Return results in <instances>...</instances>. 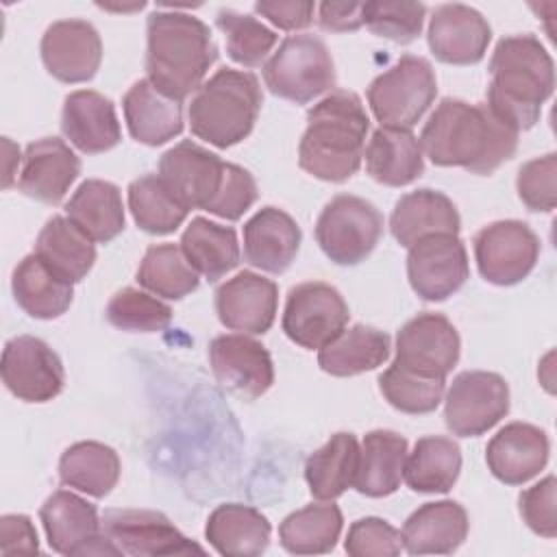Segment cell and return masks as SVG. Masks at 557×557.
I'll return each mask as SVG.
<instances>
[{"mask_svg":"<svg viewBox=\"0 0 557 557\" xmlns=\"http://www.w3.org/2000/svg\"><path fill=\"white\" fill-rule=\"evenodd\" d=\"M318 22L331 33H350L363 24V2H322Z\"/></svg>","mask_w":557,"mask_h":557,"instance_id":"53","label":"cell"},{"mask_svg":"<svg viewBox=\"0 0 557 557\" xmlns=\"http://www.w3.org/2000/svg\"><path fill=\"white\" fill-rule=\"evenodd\" d=\"M270 533V520L259 509L242 503L218 505L205 524V537L226 557H257L265 553Z\"/></svg>","mask_w":557,"mask_h":557,"instance_id":"29","label":"cell"},{"mask_svg":"<svg viewBox=\"0 0 557 557\" xmlns=\"http://www.w3.org/2000/svg\"><path fill=\"white\" fill-rule=\"evenodd\" d=\"M128 209L135 224L150 235L174 233L189 213L159 174L139 176L128 185Z\"/></svg>","mask_w":557,"mask_h":557,"instance_id":"42","label":"cell"},{"mask_svg":"<svg viewBox=\"0 0 557 557\" xmlns=\"http://www.w3.org/2000/svg\"><path fill=\"white\" fill-rule=\"evenodd\" d=\"M276 283L250 270L235 274L215 289V313L231 331L263 335L276 318Z\"/></svg>","mask_w":557,"mask_h":557,"instance_id":"20","label":"cell"},{"mask_svg":"<svg viewBox=\"0 0 557 557\" xmlns=\"http://www.w3.org/2000/svg\"><path fill=\"white\" fill-rule=\"evenodd\" d=\"M370 117L355 91L337 89L307 111L298 144V165L329 183H344L363 161Z\"/></svg>","mask_w":557,"mask_h":557,"instance_id":"4","label":"cell"},{"mask_svg":"<svg viewBox=\"0 0 557 557\" xmlns=\"http://www.w3.org/2000/svg\"><path fill=\"white\" fill-rule=\"evenodd\" d=\"M257 196L259 191L252 174L242 165L226 163L220 189L205 211L224 220H239L255 205Z\"/></svg>","mask_w":557,"mask_h":557,"instance_id":"49","label":"cell"},{"mask_svg":"<svg viewBox=\"0 0 557 557\" xmlns=\"http://www.w3.org/2000/svg\"><path fill=\"white\" fill-rule=\"evenodd\" d=\"M422 2H363V24L376 37L396 44H411L424 24Z\"/></svg>","mask_w":557,"mask_h":557,"instance_id":"46","label":"cell"},{"mask_svg":"<svg viewBox=\"0 0 557 557\" xmlns=\"http://www.w3.org/2000/svg\"><path fill=\"white\" fill-rule=\"evenodd\" d=\"M124 120L133 139L161 146L183 133V107L161 94L148 78H139L122 100Z\"/></svg>","mask_w":557,"mask_h":557,"instance_id":"28","label":"cell"},{"mask_svg":"<svg viewBox=\"0 0 557 557\" xmlns=\"http://www.w3.org/2000/svg\"><path fill=\"white\" fill-rule=\"evenodd\" d=\"M348 318V305L333 285L309 281L289 289L281 324L294 344L320 350L346 329Z\"/></svg>","mask_w":557,"mask_h":557,"instance_id":"10","label":"cell"},{"mask_svg":"<svg viewBox=\"0 0 557 557\" xmlns=\"http://www.w3.org/2000/svg\"><path fill=\"white\" fill-rule=\"evenodd\" d=\"M479 274L498 287L520 283L531 274L540 257V239L520 220H498L474 235Z\"/></svg>","mask_w":557,"mask_h":557,"instance_id":"11","label":"cell"},{"mask_svg":"<svg viewBox=\"0 0 557 557\" xmlns=\"http://www.w3.org/2000/svg\"><path fill=\"white\" fill-rule=\"evenodd\" d=\"M468 513L457 500L424 503L403 524V548L409 555H450L468 535Z\"/></svg>","mask_w":557,"mask_h":557,"instance_id":"26","label":"cell"},{"mask_svg":"<svg viewBox=\"0 0 557 557\" xmlns=\"http://www.w3.org/2000/svg\"><path fill=\"white\" fill-rule=\"evenodd\" d=\"M104 315L109 324L131 333H159L172 322L170 305L137 287L120 289L109 300Z\"/></svg>","mask_w":557,"mask_h":557,"instance_id":"45","label":"cell"},{"mask_svg":"<svg viewBox=\"0 0 557 557\" xmlns=\"http://www.w3.org/2000/svg\"><path fill=\"white\" fill-rule=\"evenodd\" d=\"M461 448L450 437L426 435L407 453L405 483L420 494H446L459 476Z\"/></svg>","mask_w":557,"mask_h":557,"instance_id":"36","label":"cell"},{"mask_svg":"<svg viewBox=\"0 0 557 557\" xmlns=\"http://www.w3.org/2000/svg\"><path fill=\"white\" fill-rule=\"evenodd\" d=\"M146 35L148 81L178 102L196 94L218 59L209 26L189 13L157 9L148 15Z\"/></svg>","mask_w":557,"mask_h":557,"instance_id":"3","label":"cell"},{"mask_svg":"<svg viewBox=\"0 0 557 557\" xmlns=\"http://www.w3.org/2000/svg\"><path fill=\"white\" fill-rule=\"evenodd\" d=\"M117 453L100 442H76L59 459V479L94 498H104L120 479Z\"/></svg>","mask_w":557,"mask_h":557,"instance_id":"39","label":"cell"},{"mask_svg":"<svg viewBox=\"0 0 557 557\" xmlns=\"http://www.w3.org/2000/svg\"><path fill=\"white\" fill-rule=\"evenodd\" d=\"M389 335L368 324L342 329L318 350V366L331 376H355L383 366L389 357Z\"/></svg>","mask_w":557,"mask_h":557,"instance_id":"33","label":"cell"},{"mask_svg":"<svg viewBox=\"0 0 557 557\" xmlns=\"http://www.w3.org/2000/svg\"><path fill=\"white\" fill-rule=\"evenodd\" d=\"M81 174V159L59 137H41L26 146L17 187L28 198L57 205Z\"/></svg>","mask_w":557,"mask_h":557,"instance_id":"22","label":"cell"},{"mask_svg":"<svg viewBox=\"0 0 557 557\" xmlns=\"http://www.w3.org/2000/svg\"><path fill=\"white\" fill-rule=\"evenodd\" d=\"M555 89V65L535 35L503 37L490 59L487 107L516 133L535 126Z\"/></svg>","mask_w":557,"mask_h":557,"instance_id":"2","label":"cell"},{"mask_svg":"<svg viewBox=\"0 0 557 557\" xmlns=\"http://www.w3.org/2000/svg\"><path fill=\"white\" fill-rule=\"evenodd\" d=\"M344 518L333 503H311L278 524L281 546L292 555H322L335 548Z\"/></svg>","mask_w":557,"mask_h":557,"instance_id":"40","label":"cell"},{"mask_svg":"<svg viewBox=\"0 0 557 557\" xmlns=\"http://www.w3.org/2000/svg\"><path fill=\"white\" fill-rule=\"evenodd\" d=\"M516 189L527 209L540 213L553 211L557 205V154L548 152L527 161L518 172Z\"/></svg>","mask_w":557,"mask_h":557,"instance_id":"47","label":"cell"},{"mask_svg":"<svg viewBox=\"0 0 557 557\" xmlns=\"http://www.w3.org/2000/svg\"><path fill=\"white\" fill-rule=\"evenodd\" d=\"M104 535L122 555L161 557L205 553L202 546L185 537L174 522L152 509H107L102 513Z\"/></svg>","mask_w":557,"mask_h":557,"instance_id":"15","label":"cell"},{"mask_svg":"<svg viewBox=\"0 0 557 557\" xmlns=\"http://www.w3.org/2000/svg\"><path fill=\"white\" fill-rule=\"evenodd\" d=\"M0 553H39L37 531L28 516L7 513L0 518Z\"/></svg>","mask_w":557,"mask_h":557,"instance_id":"52","label":"cell"},{"mask_svg":"<svg viewBox=\"0 0 557 557\" xmlns=\"http://www.w3.org/2000/svg\"><path fill=\"white\" fill-rule=\"evenodd\" d=\"M509 411V387L496 372L468 370L453 379L444 398V422L459 437H476Z\"/></svg>","mask_w":557,"mask_h":557,"instance_id":"9","label":"cell"},{"mask_svg":"<svg viewBox=\"0 0 557 557\" xmlns=\"http://www.w3.org/2000/svg\"><path fill=\"white\" fill-rule=\"evenodd\" d=\"M302 242L296 220L276 207L259 209L244 224V259L263 272H285Z\"/></svg>","mask_w":557,"mask_h":557,"instance_id":"25","label":"cell"},{"mask_svg":"<svg viewBox=\"0 0 557 557\" xmlns=\"http://www.w3.org/2000/svg\"><path fill=\"white\" fill-rule=\"evenodd\" d=\"M446 379L426 376L392 363L379 376V389L383 398L403 413H431L444 398Z\"/></svg>","mask_w":557,"mask_h":557,"instance_id":"43","label":"cell"},{"mask_svg":"<svg viewBox=\"0 0 557 557\" xmlns=\"http://www.w3.org/2000/svg\"><path fill=\"white\" fill-rule=\"evenodd\" d=\"M74 283L54 274L35 252L26 255L13 270L11 289L15 302L37 320L63 315L74 300Z\"/></svg>","mask_w":557,"mask_h":557,"instance_id":"32","label":"cell"},{"mask_svg":"<svg viewBox=\"0 0 557 557\" xmlns=\"http://www.w3.org/2000/svg\"><path fill=\"white\" fill-rule=\"evenodd\" d=\"M181 250L194 270L209 283L222 278L239 263V242L231 226L194 218L181 235Z\"/></svg>","mask_w":557,"mask_h":557,"instance_id":"38","label":"cell"},{"mask_svg":"<svg viewBox=\"0 0 557 557\" xmlns=\"http://www.w3.org/2000/svg\"><path fill=\"white\" fill-rule=\"evenodd\" d=\"M261 104L263 96L255 74L222 67L191 96L189 128L215 148H231L252 133Z\"/></svg>","mask_w":557,"mask_h":557,"instance_id":"5","label":"cell"},{"mask_svg":"<svg viewBox=\"0 0 557 557\" xmlns=\"http://www.w3.org/2000/svg\"><path fill=\"white\" fill-rule=\"evenodd\" d=\"M459 333L442 313H418L405 322L396 335L394 363L426 374L446 379L459 361Z\"/></svg>","mask_w":557,"mask_h":557,"instance_id":"16","label":"cell"},{"mask_svg":"<svg viewBox=\"0 0 557 557\" xmlns=\"http://www.w3.org/2000/svg\"><path fill=\"white\" fill-rule=\"evenodd\" d=\"M41 61L61 83L91 81L102 61V41L87 20L52 22L41 37Z\"/></svg>","mask_w":557,"mask_h":557,"instance_id":"18","label":"cell"},{"mask_svg":"<svg viewBox=\"0 0 557 557\" xmlns=\"http://www.w3.org/2000/svg\"><path fill=\"white\" fill-rule=\"evenodd\" d=\"M61 131L85 154H98L115 148L122 139L113 102L94 91H72L63 100Z\"/></svg>","mask_w":557,"mask_h":557,"instance_id":"24","label":"cell"},{"mask_svg":"<svg viewBox=\"0 0 557 557\" xmlns=\"http://www.w3.org/2000/svg\"><path fill=\"white\" fill-rule=\"evenodd\" d=\"M224 165L218 154L183 139L161 154L159 176L187 209H207L220 189Z\"/></svg>","mask_w":557,"mask_h":557,"instance_id":"19","label":"cell"},{"mask_svg":"<svg viewBox=\"0 0 557 557\" xmlns=\"http://www.w3.org/2000/svg\"><path fill=\"white\" fill-rule=\"evenodd\" d=\"M265 87L289 102L307 104L335 85V65L320 37L292 35L263 63Z\"/></svg>","mask_w":557,"mask_h":557,"instance_id":"7","label":"cell"},{"mask_svg":"<svg viewBox=\"0 0 557 557\" xmlns=\"http://www.w3.org/2000/svg\"><path fill=\"white\" fill-rule=\"evenodd\" d=\"M65 215L98 244H109L124 231V205L117 185L87 178L65 202Z\"/></svg>","mask_w":557,"mask_h":557,"instance_id":"34","label":"cell"},{"mask_svg":"<svg viewBox=\"0 0 557 557\" xmlns=\"http://www.w3.org/2000/svg\"><path fill=\"white\" fill-rule=\"evenodd\" d=\"M426 39L437 61L448 65H474L487 52L492 28L476 9L453 2L433 11Z\"/></svg>","mask_w":557,"mask_h":557,"instance_id":"21","label":"cell"},{"mask_svg":"<svg viewBox=\"0 0 557 557\" xmlns=\"http://www.w3.org/2000/svg\"><path fill=\"white\" fill-rule=\"evenodd\" d=\"M215 26L226 39L228 57L244 67H257L265 63L278 39V35L257 17L237 13L233 9H220L215 15Z\"/></svg>","mask_w":557,"mask_h":557,"instance_id":"44","label":"cell"},{"mask_svg":"<svg viewBox=\"0 0 557 557\" xmlns=\"http://www.w3.org/2000/svg\"><path fill=\"white\" fill-rule=\"evenodd\" d=\"M2 146H4V152H7V165H4V178H2V187H9L11 185V181H13V168H11V163L13 161H20V150L15 152V154H11L13 150H15V144L13 141H9V137H4L2 139Z\"/></svg>","mask_w":557,"mask_h":557,"instance_id":"54","label":"cell"},{"mask_svg":"<svg viewBox=\"0 0 557 557\" xmlns=\"http://www.w3.org/2000/svg\"><path fill=\"white\" fill-rule=\"evenodd\" d=\"M437 96V78L422 57L403 54L368 87V104L381 126L409 131Z\"/></svg>","mask_w":557,"mask_h":557,"instance_id":"6","label":"cell"},{"mask_svg":"<svg viewBox=\"0 0 557 557\" xmlns=\"http://www.w3.org/2000/svg\"><path fill=\"white\" fill-rule=\"evenodd\" d=\"M459 228L461 218L453 200L429 187L400 196L389 218V231L405 248L429 235H459Z\"/></svg>","mask_w":557,"mask_h":557,"instance_id":"27","label":"cell"},{"mask_svg":"<svg viewBox=\"0 0 557 557\" xmlns=\"http://www.w3.org/2000/svg\"><path fill=\"white\" fill-rule=\"evenodd\" d=\"M422 154L442 168L492 174L516 154L518 133L492 109L459 98H442L420 133Z\"/></svg>","mask_w":557,"mask_h":557,"instance_id":"1","label":"cell"},{"mask_svg":"<svg viewBox=\"0 0 557 557\" xmlns=\"http://www.w3.org/2000/svg\"><path fill=\"white\" fill-rule=\"evenodd\" d=\"M383 235V215L366 198L339 194L322 209L315 239L337 265H357L376 248Z\"/></svg>","mask_w":557,"mask_h":557,"instance_id":"8","label":"cell"},{"mask_svg":"<svg viewBox=\"0 0 557 557\" xmlns=\"http://www.w3.org/2000/svg\"><path fill=\"white\" fill-rule=\"evenodd\" d=\"M407 440L396 431H370L359 446L355 490L370 498H383L398 490L407 461Z\"/></svg>","mask_w":557,"mask_h":557,"instance_id":"30","label":"cell"},{"mask_svg":"<svg viewBox=\"0 0 557 557\" xmlns=\"http://www.w3.org/2000/svg\"><path fill=\"white\" fill-rule=\"evenodd\" d=\"M0 372L7 389L24 403H48L65 385L59 355L33 335H17L4 344Z\"/></svg>","mask_w":557,"mask_h":557,"instance_id":"13","label":"cell"},{"mask_svg":"<svg viewBox=\"0 0 557 557\" xmlns=\"http://www.w3.org/2000/svg\"><path fill=\"white\" fill-rule=\"evenodd\" d=\"M344 548L350 557H394L403 550V535L383 518H359L350 524Z\"/></svg>","mask_w":557,"mask_h":557,"instance_id":"48","label":"cell"},{"mask_svg":"<svg viewBox=\"0 0 557 557\" xmlns=\"http://www.w3.org/2000/svg\"><path fill=\"white\" fill-rule=\"evenodd\" d=\"M359 463V444L352 433H335L331 440L313 450L305 463V479L309 492L318 500H335L355 485Z\"/></svg>","mask_w":557,"mask_h":557,"instance_id":"37","label":"cell"},{"mask_svg":"<svg viewBox=\"0 0 557 557\" xmlns=\"http://www.w3.org/2000/svg\"><path fill=\"white\" fill-rule=\"evenodd\" d=\"M200 274L176 244L150 246L137 268V283L168 300H181L200 285Z\"/></svg>","mask_w":557,"mask_h":557,"instance_id":"41","label":"cell"},{"mask_svg":"<svg viewBox=\"0 0 557 557\" xmlns=\"http://www.w3.org/2000/svg\"><path fill=\"white\" fill-rule=\"evenodd\" d=\"M368 174L387 187H403L424 174V154L411 131L381 126L372 133L366 150Z\"/></svg>","mask_w":557,"mask_h":557,"instance_id":"31","label":"cell"},{"mask_svg":"<svg viewBox=\"0 0 557 557\" xmlns=\"http://www.w3.org/2000/svg\"><path fill=\"white\" fill-rule=\"evenodd\" d=\"M255 11L270 20L274 26L283 28V30H302L307 26L313 24V11L315 4L313 2H281V0H261L255 4Z\"/></svg>","mask_w":557,"mask_h":557,"instance_id":"51","label":"cell"},{"mask_svg":"<svg viewBox=\"0 0 557 557\" xmlns=\"http://www.w3.org/2000/svg\"><path fill=\"white\" fill-rule=\"evenodd\" d=\"M39 518L50 548L59 555H122L104 535L96 505L67 490L50 494Z\"/></svg>","mask_w":557,"mask_h":557,"instance_id":"12","label":"cell"},{"mask_svg":"<svg viewBox=\"0 0 557 557\" xmlns=\"http://www.w3.org/2000/svg\"><path fill=\"white\" fill-rule=\"evenodd\" d=\"M555 492H557V481H555L553 474H548L540 483L520 492V498H518L522 520L527 522V527L533 533H537L542 537H555L557 535Z\"/></svg>","mask_w":557,"mask_h":557,"instance_id":"50","label":"cell"},{"mask_svg":"<svg viewBox=\"0 0 557 557\" xmlns=\"http://www.w3.org/2000/svg\"><path fill=\"white\" fill-rule=\"evenodd\" d=\"M35 255L67 283H78L94 268L96 246L67 215H52L37 235Z\"/></svg>","mask_w":557,"mask_h":557,"instance_id":"35","label":"cell"},{"mask_svg":"<svg viewBox=\"0 0 557 557\" xmlns=\"http://www.w3.org/2000/svg\"><path fill=\"white\" fill-rule=\"evenodd\" d=\"M548 453V435L540 426L529 422H509L490 440L485 461L498 481L507 485H522L544 470Z\"/></svg>","mask_w":557,"mask_h":557,"instance_id":"23","label":"cell"},{"mask_svg":"<svg viewBox=\"0 0 557 557\" xmlns=\"http://www.w3.org/2000/svg\"><path fill=\"white\" fill-rule=\"evenodd\" d=\"M468 274V252L459 235H429L409 246L407 276L422 300H446L463 287Z\"/></svg>","mask_w":557,"mask_h":557,"instance_id":"14","label":"cell"},{"mask_svg":"<svg viewBox=\"0 0 557 557\" xmlns=\"http://www.w3.org/2000/svg\"><path fill=\"white\" fill-rule=\"evenodd\" d=\"M209 363L220 385L244 400L263 396L274 383L268 348L246 333L218 335L209 344Z\"/></svg>","mask_w":557,"mask_h":557,"instance_id":"17","label":"cell"}]
</instances>
